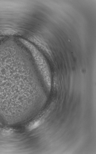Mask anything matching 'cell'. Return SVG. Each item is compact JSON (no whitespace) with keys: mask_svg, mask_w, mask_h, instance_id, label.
<instances>
[{"mask_svg":"<svg viewBox=\"0 0 96 154\" xmlns=\"http://www.w3.org/2000/svg\"><path fill=\"white\" fill-rule=\"evenodd\" d=\"M41 123V121L40 120H37L35 121H34L31 124L28 126V129L30 130H32V129H36V128L39 126Z\"/></svg>","mask_w":96,"mask_h":154,"instance_id":"cell-1","label":"cell"}]
</instances>
